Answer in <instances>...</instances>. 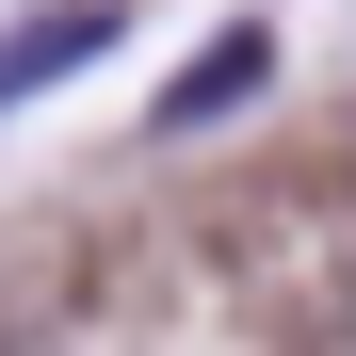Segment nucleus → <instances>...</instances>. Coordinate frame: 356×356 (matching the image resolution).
Wrapping results in <instances>:
<instances>
[{"mask_svg":"<svg viewBox=\"0 0 356 356\" xmlns=\"http://www.w3.org/2000/svg\"><path fill=\"white\" fill-rule=\"evenodd\" d=\"M97 49H113V0H49V17L0 33V97H49L65 65H97Z\"/></svg>","mask_w":356,"mask_h":356,"instance_id":"1","label":"nucleus"},{"mask_svg":"<svg viewBox=\"0 0 356 356\" xmlns=\"http://www.w3.org/2000/svg\"><path fill=\"white\" fill-rule=\"evenodd\" d=\"M259 81H275V33L243 17V33H211L195 65H178V97H162V130H211V113H243Z\"/></svg>","mask_w":356,"mask_h":356,"instance_id":"2","label":"nucleus"}]
</instances>
